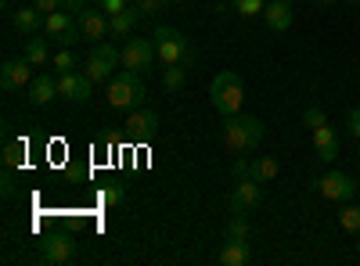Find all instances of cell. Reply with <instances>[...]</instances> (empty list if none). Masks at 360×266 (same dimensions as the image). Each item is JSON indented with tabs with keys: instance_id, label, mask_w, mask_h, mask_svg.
<instances>
[{
	"instance_id": "24",
	"label": "cell",
	"mask_w": 360,
	"mask_h": 266,
	"mask_svg": "<svg viewBox=\"0 0 360 266\" xmlns=\"http://www.w3.org/2000/svg\"><path fill=\"white\" fill-rule=\"evenodd\" d=\"M184 79H188L184 65H162V86H166V94H180V91H184Z\"/></svg>"
},
{
	"instance_id": "6",
	"label": "cell",
	"mask_w": 360,
	"mask_h": 266,
	"mask_svg": "<svg viewBox=\"0 0 360 266\" xmlns=\"http://www.w3.org/2000/svg\"><path fill=\"white\" fill-rule=\"evenodd\" d=\"M259 201H263V184L256 176H242V180H234V187L227 194V209L231 213H252V209H259Z\"/></svg>"
},
{
	"instance_id": "38",
	"label": "cell",
	"mask_w": 360,
	"mask_h": 266,
	"mask_svg": "<svg viewBox=\"0 0 360 266\" xmlns=\"http://www.w3.org/2000/svg\"><path fill=\"white\" fill-rule=\"evenodd\" d=\"M356 162H360V147H356Z\"/></svg>"
},
{
	"instance_id": "5",
	"label": "cell",
	"mask_w": 360,
	"mask_h": 266,
	"mask_svg": "<svg viewBox=\"0 0 360 266\" xmlns=\"http://www.w3.org/2000/svg\"><path fill=\"white\" fill-rule=\"evenodd\" d=\"M115 65H123V58H119V51L112 47V44H94V51L86 54V62H83V72L94 79V83H108V76H112V69Z\"/></svg>"
},
{
	"instance_id": "33",
	"label": "cell",
	"mask_w": 360,
	"mask_h": 266,
	"mask_svg": "<svg viewBox=\"0 0 360 266\" xmlns=\"http://www.w3.org/2000/svg\"><path fill=\"white\" fill-rule=\"evenodd\" d=\"M346 130H349V133L360 140V108H353V112L346 115Z\"/></svg>"
},
{
	"instance_id": "16",
	"label": "cell",
	"mask_w": 360,
	"mask_h": 266,
	"mask_svg": "<svg viewBox=\"0 0 360 266\" xmlns=\"http://www.w3.org/2000/svg\"><path fill=\"white\" fill-rule=\"evenodd\" d=\"M58 98V79H51V72H40L29 83V105H47Z\"/></svg>"
},
{
	"instance_id": "35",
	"label": "cell",
	"mask_w": 360,
	"mask_h": 266,
	"mask_svg": "<svg viewBox=\"0 0 360 266\" xmlns=\"http://www.w3.org/2000/svg\"><path fill=\"white\" fill-rule=\"evenodd\" d=\"M62 8H65V11H83L86 0H62Z\"/></svg>"
},
{
	"instance_id": "26",
	"label": "cell",
	"mask_w": 360,
	"mask_h": 266,
	"mask_svg": "<svg viewBox=\"0 0 360 266\" xmlns=\"http://www.w3.org/2000/svg\"><path fill=\"white\" fill-rule=\"evenodd\" d=\"M339 227L346 234H360V205H346V209L339 213Z\"/></svg>"
},
{
	"instance_id": "19",
	"label": "cell",
	"mask_w": 360,
	"mask_h": 266,
	"mask_svg": "<svg viewBox=\"0 0 360 266\" xmlns=\"http://www.w3.org/2000/svg\"><path fill=\"white\" fill-rule=\"evenodd\" d=\"M137 22H141V11H137V8L130 4L127 11H119V15H108V33H112V36H130Z\"/></svg>"
},
{
	"instance_id": "41",
	"label": "cell",
	"mask_w": 360,
	"mask_h": 266,
	"mask_svg": "<svg viewBox=\"0 0 360 266\" xmlns=\"http://www.w3.org/2000/svg\"><path fill=\"white\" fill-rule=\"evenodd\" d=\"M4 4H8V0H4Z\"/></svg>"
},
{
	"instance_id": "25",
	"label": "cell",
	"mask_w": 360,
	"mask_h": 266,
	"mask_svg": "<svg viewBox=\"0 0 360 266\" xmlns=\"http://www.w3.org/2000/svg\"><path fill=\"white\" fill-rule=\"evenodd\" d=\"M25 162V144L22 140H8L4 144V169H18Z\"/></svg>"
},
{
	"instance_id": "32",
	"label": "cell",
	"mask_w": 360,
	"mask_h": 266,
	"mask_svg": "<svg viewBox=\"0 0 360 266\" xmlns=\"http://www.w3.org/2000/svg\"><path fill=\"white\" fill-rule=\"evenodd\" d=\"M127 8H130V0H101V11H108V15H119Z\"/></svg>"
},
{
	"instance_id": "13",
	"label": "cell",
	"mask_w": 360,
	"mask_h": 266,
	"mask_svg": "<svg viewBox=\"0 0 360 266\" xmlns=\"http://www.w3.org/2000/svg\"><path fill=\"white\" fill-rule=\"evenodd\" d=\"M292 18H295L292 0H274V4L263 8V22H266L270 33H285V29H292Z\"/></svg>"
},
{
	"instance_id": "2",
	"label": "cell",
	"mask_w": 360,
	"mask_h": 266,
	"mask_svg": "<svg viewBox=\"0 0 360 266\" xmlns=\"http://www.w3.org/2000/svg\"><path fill=\"white\" fill-rule=\"evenodd\" d=\"M209 101H213V108L220 115H238L242 112V101H245V83L238 72L224 69L213 83H209Z\"/></svg>"
},
{
	"instance_id": "1",
	"label": "cell",
	"mask_w": 360,
	"mask_h": 266,
	"mask_svg": "<svg viewBox=\"0 0 360 266\" xmlns=\"http://www.w3.org/2000/svg\"><path fill=\"white\" fill-rule=\"evenodd\" d=\"M263 123L259 119H252V115H224V126H220V140H224V147L238 159V155H252L256 147L263 144Z\"/></svg>"
},
{
	"instance_id": "12",
	"label": "cell",
	"mask_w": 360,
	"mask_h": 266,
	"mask_svg": "<svg viewBox=\"0 0 360 266\" xmlns=\"http://www.w3.org/2000/svg\"><path fill=\"white\" fill-rule=\"evenodd\" d=\"M127 133L134 140H148V137H155L159 133V115L152 108H134V115L127 119Z\"/></svg>"
},
{
	"instance_id": "9",
	"label": "cell",
	"mask_w": 360,
	"mask_h": 266,
	"mask_svg": "<svg viewBox=\"0 0 360 266\" xmlns=\"http://www.w3.org/2000/svg\"><path fill=\"white\" fill-rule=\"evenodd\" d=\"M314 191L328 201H349L356 194V180L349 173H324L321 180H314Z\"/></svg>"
},
{
	"instance_id": "39",
	"label": "cell",
	"mask_w": 360,
	"mask_h": 266,
	"mask_svg": "<svg viewBox=\"0 0 360 266\" xmlns=\"http://www.w3.org/2000/svg\"><path fill=\"white\" fill-rule=\"evenodd\" d=\"M356 255H360V241H356Z\"/></svg>"
},
{
	"instance_id": "15",
	"label": "cell",
	"mask_w": 360,
	"mask_h": 266,
	"mask_svg": "<svg viewBox=\"0 0 360 266\" xmlns=\"http://www.w3.org/2000/svg\"><path fill=\"white\" fill-rule=\"evenodd\" d=\"M314 147H317V159L321 162H335L339 159V133L332 130V126H317L314 130Z\"/></svg>"
},
{
	"instance_id": "34",
	"label": "cell",
	"mask_w": 360,
	"mask_h": 266,
	"mask_svg": "<svg viewBox=\"0 0 360 266\" xmlns=\"http://www.w3.org/2000/svg\"><path fill=\"white\" fill-rule=\"evenodd\" d=\"M29 4H37L44 15H51V11H62V0H29Z\"/></svg>"
},
{
	"instance_id": "23",
	"label": "cell",
	"mask_w": 360,
	"mask_h": 266,
	"mask_svg": "<svg viewBox=\"0 0 360 266\" xmlns=\"http://www.w3.org/2000/svg\"><path fill=\"white\" fill-rule=\"evenodd\" d=\"M278 173H281V166H278L274 159H252V162H249V176H256L259 184H270Z\"/></svg>"
},
{
	"instance_id": "40",
	"label": "cell",
	"mask_w": 360,
	"mask_h": 266,
	"mask_svg": "<svg viewBox=\"0 0 360 266\" xmlns=\"http://www.w3.org/2000/svg\"><path fill=\"white\" fill-rule=\"evenodd\" d=\"M349 4H360V0H349Z\"/></svg>"
},
{
	"instance_id": "17",
	"label": "cell",
	"mask_w": 360,
	"mask_h": 266,
	"mask_svg": "<svg viewBox=\"0 0 360 266\" xmlns=\"http://www.w3.org/2000/svg\"><path fill=\"white\" fill-rule=\"evenodd\" d=\"M11 22H15V29H18V33H25V36H33L37 29L44 25V11H40L37 4H25V8H18V11L11 15Z\"/></svg>"
},
{
	"instance_id": "22",
	"label": "cell",
	"mask_w": 360,
	"mask_h": 266,
	"mask_svg": "<svg viewBox=\"0 0 360 266\" xmlns=\"http://www.w3.org/2000/svg\"><path fill=\"white\" fill-rule=\"evenodd\" d=\"M79 83H83V72H58V98H62V101H72V105H76Z\"/></svg>"
},
{
	"instance_id": "20",
	"label": "cell",
	"mask_w": 360,
	"mask_h": 266,
	"mask_svg": "<svg viewBox=\"0 0 360 266\" xmlns=\"http://www.w3.org/2000/svg\"><path fill=\"white\" fill-rule=\"evenodd\" d=\"M224 241H252V223L245 220V213H231L224 227Z\"/></svg>"
},
{
	"instance_id": "10",
	"label": "cell",
	"mask_w": 360,
	"mask_h": 266,
	"mask_svg": "<svg viewBox=\"0 0 360 266\" xmlns=\"http://www.w3.org/2000/svg\"><path fill=\"white\" fill-rule=\"evenodd\" d=\"M119 58H123V69H134V72H148L155 62V40H127L123 51H119Z\"/></svg>"
},
{
	"instance_id": "37",
	"label": "cell",
	"mask_w": 360,
	"mask_h": 266,
	"mask_svg": "<svg viewBox=\"0 0 360 266\" xmlns=\"http://www.w3.org/2000/svg\"><path fill=\"white\" fill-rule=\"evenodd\" d=\"M317 4H332V0H317Z\"/></svg>"
},
{
	"instance_id": "18",
	"label": "cell",
	"mask_w": 360,
	"mask_h": 266,
	"mask_svg": "<svg viewBox=\"0 0 360 266\" xmlns=\"http://www.w3.org/2000/svg\"><path fill=\"white\" fill-rule=\"evenodd\" d=\"M220 262L224 266H249L252 262V245L249 241H224Z\"/></svg>"
},
{
	"instance_id": "11",
	"label": "cell",
	"mask_w": 360,
	"mask_h": 266,
	"mask_svg": "<svg viewBox=\"0 0 360 266\" xmlns=\"http://www.w3.org/2000/svg\"><path fill=\"white\" fill-rule=\"evenodd\" d=\"M37 76H33V65L25 62H15V58H8L4 65H0V86L11 94V91H29V83H33Z\"/></svg>"
},
{
	"instance_id": "7",
	"label": "cell",
	"mask_w": 360,
	"mask_h": 266,
	"mask_svg": "<svg viewBox=\"0 0 360 266\" xmlns=\"http://www.w3.org/2000/svg\"><path fill=\"white\" fill-rule=\"evenodd\" d=\"M44 33H47V40H58L62 47H72L83 33H79V22L62 8V11H51V15H44Z\"/></svg>"
},
{
	"instance_id": "8",
	"label": "cell",
	"mask_w": 360,
	"mask_h": 266,
	"mask_svg": "<svg viewBox=\"0 0 360 266\" xmlns=\"http://www.w3.org/2000/svg\"><path fill=\"white\" fill-rule=\"evenodd\" d=\"M76 255H79V241L69 238V234H54V238L40 241V262L69 266V262H76Z\"/></svg>"
},
{
	"instance_id": "21",
	"label": "cell",
	"mask_w": 360,
	"mask_h": 266,
	"mask_svg": "<svg viewBox=\"0 0 360 266\" xmlns=\"http://www.w3.org/2000/svg\"><path fill=\"white\" fill-rule=\"evenodd\" d=\"M22 58L33 69H44V65H51V47H47V40H25V47H22Z\"/></svg>"
},
{
	"instance_id": "29",
	"label": "cell",
	"mask_w": 360,
	"mask_h": 266,
	"mask_svg": "<svg viewBox=\"0 0 360 266\" xmlns=\"http://www.w3.org/2000/svg\"><path fill=\"white\" fill-rule=\"evenodd\" d=\"M231 4H234V11L238 15H245V18H252V15H263V0H231Z\"/></svg>"
},
{
	"instance_id": "36",
	"label": "cell",
	"mask_w": 360,
	"mask_h": 266,
	"mask_svg": "<svg viewBox=\"0 0 360 266\" xmlns=\"http://www.w3.org/2000/svg\"><path fill=\"white\" fill-rule=\"evenodd\" d=\"M0 184H4V198H11V194H15V184H11V169L4 173V180H0Z\"/></svg>"
},
{
	"instance_id": "3",
	"label": "cell",
	"mask_w": 360,
	"mask_h": 266,
	"mask_svg": "<svg viewBox=\"0 0 360 266\" xmlns=\"http://www.w3.org/2000/svg\"><path fill=\"white\" fill-rule=\"evenodd\" d=\"M148 101V86L141 79V72L123 69L108 79V105L112 108H141Z\"/></svg>"
},
{
	"instance_id": "27",
	"label": "cell",
	"mask_w": 360,
	"mask_h": 266,
	"mask_svg": "<svg viewBox=\"0 0 360 266\" xmlns=\"http://www.w3.org/2000/svg\"><path fill=\"white\" fill-rule=\"evenodd\" d=\"M51 65H54V72H76V69H79V58H76L72 51H58Z\"/></svg>"
},
{
	"instance_id": "31",
	"label": "cell",
	"mask_w": 360,
	"mask_h": 266,
	"mask_svg": "<svg viewBox=\"0 0 360 266\" xmlns=\"http://www.w3.org/2000/svg\"><path fill=\"white\" fill-rule=\"evenodd\" d=\"M134 8H137V11H141V18H144V15L162 11V8H166V0H134Z\"/></svg>"
},
{
	"instance_id": "4",
	"label": "cell",
	"mask_w": 360,
	"mask_h": 266,
	"mask_svg": "<svg viewBox=\"0 0 360 266\" xmlns=\"http://www.w3.org/2000/svg\"><path fill=\"white\" fill-rule=\"evenodd\" d=\"M155 58L162 65H184L191 58V47H188L184 33L173 29V25H159L155 29Z\"/></svg>"
},
{
	"instance_id": "14",
	"label": "cell",
	"mask_w": 360,
	"mask_h": 266,
	"mask_svg": "<svg viewBox=\"0 0 360 266\" xmlns=\"http://www.w3.org/2000/svg\"><path fill=\"white\" fill-rule=\"evenodd\" d=\"M79 33H83V40H94V44H101L105 36H112L108 33V18L101 15V11H79Z\"/></svg>"
},
{
	"instance_id": "28",
	"label": "cell",
	"mask_w": 360,
	"mask_h": 266,
	"mask_svg": "<svg viewBox=\"0 0 360 266\" xmlns=\"http://www.w3.org/2000/svg\"><path fill=\"white\" fill-rule=\"evenodd\" d=\"M123 198H127L123 184H108V187H101V191H98V201H101V205H108V209H112V205H119Z\"/></svg>"
},
{
	"instance_id": "30",
	"label": "cell",
	"mask_w": 360,
	"mask_h": 266,
	"mask_svg": "<svg viewBox=\"0 0 360 266\" xmlns=\"http://www.w3.org/2000/svg\"><path fill=\"white\" fill-rule=\"evenodd\" d=\"M303 123H307L310 130H317V126H324V123H328V115H324V108H321V105H310V108L303 112Z\"/></svg>"
}]
</instances>
